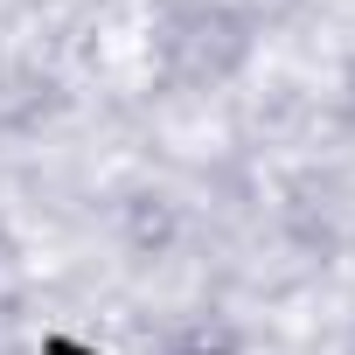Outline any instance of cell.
Listing matches in <instances>:
<instances>
[{"label": "cell", "mask_w": 355, "mask_h": 355, "mask_svg": "<svg viewBox=\"0 0 355 355\" xmlns=\"http://www.w3.org/2000/svg\"><path fill=\"white\" fill-rule=\"evenodd\" d=\"M258 49V21L237 0H160L146 21V56L167 91H216Z\"/></svg>", "instance_id": "6da1fadb"}, {"label": "cell", "mask_w": 355, "mask_h": 355, "mask_svg": "<svg viewBox=\"0 0 355 355\" xmlns=\"http://www.w3.org/2000/svg\"><path fill=\"white\" fill-rule=\"evenodd\" d=\"M160 355H244V334L216 313H189V320H174Z\"/></svg>", "instance_id": "7a4b0ae2"}]
</instances>
